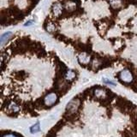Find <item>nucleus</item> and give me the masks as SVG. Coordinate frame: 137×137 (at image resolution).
<instances>
[{"instance_id": "1", "label": "nucleus", "mask_w": 137, "mask_h": 137, "mask_svg": "<svg viewBox=\"0 0 137 137\" xmlns=\"http://www.w3.org/2000/svg\"><path fill=\"white\" fill-rule=\"evenodd\" d=\"M117 78L120 82H122L123 85H131V88L133 87L134 83V76L132 71L129 68H123V70H120L117 72Z\"/></svg>"}, {"instance_id": "2", "label": "nucleus", "mask_w": 137, "mask_h": 137, "mask_svg": "<svg viewBox=\"0 0 137 137\" xmlns=\"http://www.w3.org/2000/svg\"><path fill=\"white\" fill-rule=\"evenodd\" d=\"M59 99L60 95L58 93H50V94H48L44 99V106H45V110L56 106V104H58V102L59 101Z\"/></svg>"}, {"instance_id": "3", "label": "nucleus", "mask_w": 137, "mask_h": 137, "mask_svg": "<svg viewBox=\"0 0 137 137\" xmlns=\"http://www.w3.org/2000/svg\"><path fill=\"white\" fill-rule=\"evenodd\" d=\"M77 60L79 62L80 64L83 66L91 64L92 63V57L88 52H86V51H82L79 54L77 55Z\"/></svg>"}, {"instance_id": "4", "label": "nucleus", "mask_w": 137, "mask_h": 137, "mask_svg": "<svg viewBox=\"0 0 137 137\" xmlns=\"http://www.w3.org/2000/svg\"><path fill=\"white\" fill-rule=\"evenodd\" d=\"M63 8H64V6L62 4L59 3V2H57V3H55L52 5V7H51V12H52V14L55 16H58L62 14Z\"/></svg>"}, {"instance_id": "5", "label": "nucleus", "mask_w": 137, "mask_h": 137, "mask_svg": "<svg viewBox=\"0 0 137 137\" xmlns=\"http://www.w3.org/2000/svg\"><path fill=\"white\" fill-rule=\"evenodd\" d=\"M45 29H46V31L49 32L50 33H55L56 30H57V28H56V25L53 22L48 21L47 24H46Z\"/></svg>"}, {"instance_id": "6", "label": "nucleus", "mask_w": 137, "mask_h": 137, "mask_svg": "<svg viewBox=\"0 0 137 137\" xmlns=\"http://www.w3.org/2000/svg\"><path fill=\"white\" fill-rule=\"evenodd\" d=\"M64 8L68 11H72V10H74V9H75L76 7H75V4L74 3V2L71 1V0H70V1H67L65 3Z\"/></svg>"}, {"instance_id": "7", "label": "nucleus", "mask_w": 137, "mask_h": 137, "mask_svg": "<svg viewBox=\"0 0 137 137\" xmlns=\"http://www.w3.org/2000/svg\"><path fill=\"white\" fill-rule=\"evenodd\" d=\"M110 4L113 8H119L123 6V0H111Z\"/></svg>"}, {"instance_id": "8", "label": "nucleus", "mask_w": 137, "mask_h": 137, "mask_svg": "<svg viewBox=\"0 0 137 137\" xmlns=\"http://www.w3.org/2000/svg\"><path fill=\"white\" fill-rule=\"evenodd\" d=\"M10 36H11L10 32H8V33H5L4 34H3V35L1 36V43H2V45H4V43L7 42V40L10 38Z\"/></svg>"}, {"instance_id": "9", "label": "nucleus", "mask_w": 137, "mask_h": 137, "mask_svg": "<svg viewBox=\"0 0 137 137\" xmlns=\"http://www.w3.org/2000/svg\"><path fill=\"white\" fill-rule=\"evenodd\" d=\"M30 130H31L32 133H37V132L40 131V124L39 123L34 124V125H33L31 127Z\"/></svg>"}, {"instance_id": "10", "label": "nucleus", "mask_w": 137, "mask_h": 137, "mask_svg": "<svg viewBox=\"0 0 137 137\" xmlns=\"http://www.w3.org/2000/svg\"><path fill=\"white\" fill-rule=\"evenodd\" d=\"M2 137H19V136L14 133H5V134L3 133Z\"/></svg>"}]
</instances>
